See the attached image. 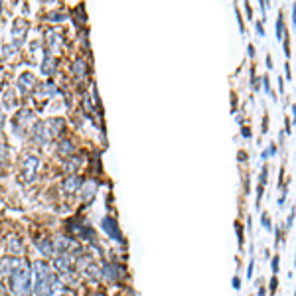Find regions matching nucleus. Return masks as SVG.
I'll return each mask as SVG.
<instances>
[{"label":"nucleus","instance_id":"f257e3e1","mask_svg":"<svg viewBox=\"0 0 296 296\" xmlns=\"http://www.w3.org/2000/svg\"><path fill=\"white\" fill-rule=\"evenodd\" d=\"M8 284H10V292L14 296H32V288H34V269L32 263L26 257H22L18 265L14 267V271L8 277Z\"/></svg>","mask_w":296,"mask_h":296},{"label":"nucleus","instance_id":"f03ea898","mask_svg":"<svg viewBox=\"0 0 296 296\" xmlns=\"http://www.w3.org/2000/svg\"><path fill=\"white\" fill-rule=\"evenodd\" d=\"M32 269H34V288H32V294L34 296H50L52 288H54V282L57 278L56 271L52 269V265L48 261H34Z\"/></svg>","mask_w":296,"mask_h":296},{"label":"nucleus","instance_id":"7ed1b4c3","mask_svg":"<svg viewBox=\"0 0 296 296\" xmlns=\"http://www.w3.org/2000/svg\"><path fill=\"white\" fill-rule=\"evenodd\" d=\"M52 259H54L52 269L56 271V275H57L63 282L75 278V273H77V271H75V257L69 255V253H56Z\"/></svg>","mask_w":296,"mask_h":296},{"label":"nucleus","instance_id":"20e7f679","mask_svg":"<svg viewBox=\"0 0 296 296\" xmlns=\"http://www.w3.org/2000/svg\"><path fill=\"white\" fill-rule=\"evenodd\" d=\"M125 277H127V271L117 261H105L101 265V280L107 284H119L121 280H125Z\"/></svg>","mask_w":296,"mask_h":296},{"label":"nucleus","instance_id":"39448f33","mask_svg":"<svg viewBox=\"0 0 296 296\" xmlns=\"http://www.w3.org/2000/svg\"><path fill=\"white\" fill-rule=\"evenodd\" d=\"M32 121H34V117H32L30 111H20V113H16V117H14V132L24 136L26 132L32 130Z\"/></svg>","mask_w":296,"mask_h":296},{"label":"nucleus","instance_id":"423d86ee","mask_svg":"<svg viewBox=\"0 0 296 296\" xmlns=\"http://www.w3.org/2000/svg\"><path fill=\"white\" fill-rule=\"evenodd\" d=\"M30 134H32V140L36 142V144H48L52 138H54V134H52V130L48 129V125L46 123H36L34 125V129L30 130Z\"/></svg>","mask_w":296,"mask_h":296},{"label":"nucleus","instance_id":"0eeeda50","mask_svg":"<svg viewBox=\"0 0 296 296\" xmlns=\"http://www.w3.org/2000/svg\"><path fill=\"white\" fill-rule=\"evenodd\" d=\"M103 229H105V233L113 239V241H117V243H123L125 239H123V233H121V229H119V223L113 219V217H105L103 219Z\"/></svg>","mask_w":296,"mask_h":296},{"label":"nucleus","instance_id":"6e6552de","mask_svg":"<svg viewBox=\"0 0 296 296\" xmlns=\"http://www.w3.org/2000/svg\"><path fill=\"white\" fill-rule=\"evenodd\" d=\"M34 245H36V249L40 251V255H42L44 259H52V257L56 255L54 239H50V237H36V239H34Z\"/></svg>","mask_w":296,"mask_h":296},{"label":"nucleus","instance_id":"1a4fd4ad","mask_svg":"<svg viewBox=\"0 0 296 296\" xmlns=\"http://www.w3.org/2000/svg\"><path fill=\"white\" fill-rule=\"evenodd\" d=\"M24 243L18 235H10L6 239V257H24Z\"/></svg>","mask_w":296,"mask_h":296},{"label":"nucleus","instance_id":"9d476101","mask_svg":"<svg viewBox=\"0 0 296 296\" xmlns=\"http://www.w3.org/2000/svg\"><path fill=\"white\" fill-rule=\"evenodd\" d=\"M38 168H40V160L36 156H26L24 162H22V174L26 180L34 178L36 174H38Z\"/></svg>","mask_w":296,"mask_h":296},{"label":"nucleus","instance_id":"9b49d317","mask_svg":"<svg viewBox=\"0 0 296 296\" xmlns=\"http://www.w3.org/2000/svg\"><path fill=\"white\" fill-rule=\"evenodd\" d=\"M97 190V182H93V180H87L85 184H81V188H79V198L87 204V202H91L93 198H95V192Z\"/></svg>","mask_w":296,"mask_h":296},{"label":"nucleus","instance_id":"f8f14e48","mask_svg":"<svg viewBox=\"0 0 296 296\" xmlns=\"http://www.w3.org/2000/svg\"><path fill=\"white\" fill-rule=\"evenodd\" d=\"M79 188H81V178H79V176L71 174V176H67V178L63 180V190H65L67 194L79 192Z\"/></svg>","mask_w":296,"mask_h":296},{"label":"nucleus","instance_id":"ddd939ff","mask_svg":"<svg viewBox=\"0 0 296 296\" xmlns=\"http://www.w3.org/2000/svg\"><path fill=\"white\" fill-rule=\"evenodd\" d=\"M34 87H36V77L32 75V73H24V75H20V79H18V89H20L22 93H30Z\"/></svg>","mask_w":296,"mask_h":296},{"label":"nucleus","instance_id":"4468645a","mask_svg":"<svg viewBox=\"0 0 296 296\" xmlns=\"http://www.w3.org/2000/svg\"><path fill=\"white\" fill-rule=\"evenodd\" d=\"M57 93V87L52 83V81H46V83H42L40 87H38V97H42V99H50V97H54Z\"/></svg>","mask_w":296,"mask_h":296},{"label":"nucleus","instance_id":"2eb2a0df","mask_svg":"<svg viewBox=\"0 0 296 296\" xmlns=\"http://www.w3.org/2000/svg\"><path fill=\"white\" fill-rule=\"evenodd\" d=\"M87 63L83 61V59H77L75 63H73V75H75V79H79V81H83L85 77H87Z\"/></svg>","mask_w":296,"mask_h":296},{"label":"nucleus","instance_id":"dca6fc26","mask_svg":"<svg viewBox=\"0 0 296 296\" xmlns=\"http://www.w3.org/2000/svg\"><path fill=\"white\" fill-rule=\"evenodd\" d=\"M26 38V22H18V26H14V42L16 46H20Z\"/></svg>","mask_w":296,"mask_h":296},{"label":"nucleus","instance_id":"f3484780","mask_svg":"<svg viewBox=\"0 0 296 296\" xmlns=\"http://www.w3.org/2000/svg\"><path fill=\"white\" fill-rule=\"evenodd\" d=\"M275 30H277V40H278V42H282L284 32H286V28H284V14H282V12H278V18H277Z\"/></svg>","mask_w":296,"mask_h":296},{"label":"nucleus","instance_id":"a211bd4d","mask_svg":"<svg viewBox=\"0 0 296 296\" xmlns=\"http://www.w3.org/2000/svg\"><path fill=\"white\" fill-rule=\"evenodd\" d=\"M42 71L46 73V75H52V73L56 71V59H54V56H52V54H48V56H46L44 65H42Z\"/></svg>","mask_w":296,"mask_h":296},{"label":"nucleus","instance_id":"6ab92c4d","mask_svg":"<svg viewBox=\"0 0 296 296\" xmlns=\"http://www.w3.org/2000/svg\"><path fill=\"white\" fill-rule=\"evenodd\" d=\"M48 42H50V50L54 52H59V46H61V38L56 34V32H50L48 34Z\"/></svg>","mask_w":296,"mask_h":296},{"label":"nucleus","instance_id":"aec40b11","mask_svg":"<svg viewBox=\"0 0 296 296\" xmlns=\"http://www.w3.org/2000/svg\"><path fill=\"white\" fill-rule=\"evenodd\" d=\"M261 85H263V89H265V93L273 99V101H277L278 97H277V93L273 91V87H271V79H269V75H265V77H261Z\"/></svg>","mask_w":296,"mask_h":296},{"label":"nucleus","instance_id":"412c9836","mask_svg":"<svg viewBox=\"0 0 296 296\" xmlns=\"http://www.w3.org/2000/svg\"><path fill=\"white\" fill-rule=\"evenodd\" d=\"M59 152H61L63 156H69V154L75 152V146H73L69 140H61V142H59Z\"/></svg>","mask_w":296,"mask_h":296},{"label":"nucleus","instance_id":"4be33fe9","mask_svg":"<svg viewBox=\"0 0 296 296\" xmlns=\"http://www.w3.org/2000/svg\"><path fill=\"white\" fill-rule=\"evenodd\" d=\"M277 150H278L277 144H275V142H269L267 150H263V152H261V160H267L269 156H275V154H277Z\"/></svg>","mask_w":296,"mask_h":296},{"label":"nucleus","instance_id":"5701e85b","mask_svg":"<svg viewBox=\"0 0 296 296\" xmlns=\"http://www.w3.org/2000/svg\"><path fill=\"white\" fill-rule=\"evenodd\" d=\"M261 223H263V229L273 231V221H271V215H269L267 211H263V213H261Z\"/></svg>","mask_w":296,"mask_h":296},{"label":"nucleus","instance_id":"b1692460","mask_svg":"<svg viewBox=\"0 0 296 296\" xmlns=\"http://www.w3.org/2000/svg\"><path fill=\"white\" fill-rule=\"evenodd\" d=\"M271 271H273V275H278V271H280V255H273V259H271Z\"/></svg>","mask_w":296,"mask_h":296},{"label":"nucleus","instance_id":"393cba45","mask_svg":"<svg viewBox=\"0 0 296 296\" xmlns=\"http://www.w3.org/2000/svg\"><path fill=\"white\" fill-rule=\"evenodd\" d=\"M282 50H284V56L290 57V36L284 32V38H282Z\"/></svg>","mask_w":296,"mask_h":296},{"label":"nucleus","instance_id":"a878e982","mask_svg":"<svg viewBox=\"0 0 296 296\" xmlns=\"http://www.w3.org/2000/svg\"><path fill=\"white\" fill-rule=\"evenodd\" d=\"M294 217H296V207H292V209H290V213H288V217H286V225H284V229H286V231L292 227Z\"/></svg>","mask_w":296,"mask_h":296},{"label":"nucleus","instance_id":"bb28decb","mask_svg":"<svg viewBox=\"0 0 296 296\" xmlns=\"http://www.w3.org/2000/svg\"><path fill=\"white\" fill-rule=\"evenodd\" d=\"M277 286H278V278H277V275H273V278H271V282H269V294H271V296L277 294Z\"/></svg>","mask_w":296,"mask_h":296},{"label":"nucleus","instance_id":"cd10ccee","mask_svg":"<svg viewBox=\"0 0 296 296\" xmlns=\"http://www.w3.org/2000/svg\"><path fill=\"white\" fill-rule=\"evenodd\" d=\"M235 233H237V237H239V247H243V245H245V239H243V225L239 223V221L235 223Z\"/></svg>","mask_w":296,"mask_h":296},{"label":"nucleus","instance_id":"c85d7f7f","mask_svg":"<svg viewBox=\"0 0 296 296\" xmlns=\"http://www.w3.org/2000/svg\"><path fill=\"white\" fill-rule=\"evenodd\" d=\"M275 247H280V243H282V227L280 225H277L275 227Z\"/></svg>","mask_w":296,"mask_h":296},{"label":"nucleus","instance_id":"c756f323","mask_svg":"<svg viewBox=\"0 0 296 296\" xmlns=\"http://www.w3.org/2000/svg\"><path fill=\"white\" fill-rule=\"evenodd\" d=\"M253 26H255V30H257L259 36H265V28H263V22H261V20H253Z\"/></svg>","mask_w":296,"mask_h":296},{"label":"nucleus","instance_id":"7c9ffc66","mask_svg":"<svg viewBox=\"0 0 296 296\" xmlns=\"http://www.w3.org/2000/svg\"><path fill=\"white\" fill-rule=\"evenodd\" d=\"M259 8H261V14H263V18H261V22H263V20H267V0H259Z\"/></svg>","mask_w":296,"mask_h":296},{"label":"nucleus","instance_id":"2f4dec72","mask_svg":"<svg viewBox=\"0 0 296 296\" xmlns=\"http://www.w3.org/2000/svg\"><path fill=\"white\" fill-rule=\"evenodd\" d=\"M253 271H255V257H251V261H249V271H247V278L249 280L253 278Z\"/></svg>","mask_w":296,"mask_h":296},{"label":"nucleus","instance_id":"473e14b6","mask_svg":"<svg viewBox=\"0 0 296 296\" xmlns=\"http://www.w3.org/2000/svg\"><path fill=\"white\" fill-rule=\"evenodd\" d=\"M235 14H237V22H239V28H241V32L245 34V22H243V18H241V12H239V8L235 6Z\"/></svg>","mask_w":296,"mask_h":296},{"label":"nucleus","instance_id":"72a5a7b5","mask_svg":"<svg viewBox=\"0 0 296 296\" xmlns=\"http://www.w3.org/2000/svg\"><path fill=\"white\" fill-rule=\"evenodd\" d=\"M277 81H278V93H280V95H284V77H282V75H278V79H277Z\"/></svg>","mask_w":296,"mask_h":296},{"label":"nucleus","instance_id":"f704fd0d","mask_svg":"<svg viewBox=\"0 0 296 296\" xmlns=\"http://www.w3.org/2000/svg\"><path fill=\"white\" fill-rule=\"evenodd\" d=\"M290 127H292L290 119H288V117H284V132H286V134H290V132H292V129H290Z\"/></svg>","mask_w":296,"mask_h":296},{"label":"nucleus","instance_id":"c9c22d12","mask_svg":"<svg viewBox=\"0 0 296 296\" xmlns=\"http://www.w3.org/2000/svg\"><path fill=\"white\" fill-rule=\"evenodd\" d=\"M284 202H286V188H284V190H280V198H278V207H282V205H284Z\"/></svg>","mask_w":296,"mask_h":296},{"label":"nucleus","instance_id":"e433bc0d","mask_svg":"<svg viewBox=\"0 0 296 296\" xmlns=\"http://www.w3.org/2000/svg\"><path fill=\"white\" fill-rule=\"evenodd\" d=\"M284 75H286V81H290V77H292V73H290V63H288V61L284 63Z\"/></svg>","mask_w":296,"mask_h":296},{"label":"nucleus","instance_id":"4c0bfd02","mask_svg":"<svg viewBox=\"0 0 296 296\" xmlns=\"http://www.w3.org/2000/svg\"><path fill=\"white\" fill-rule=\"evenodd\" d=\"M245 12H247V18L253 22V8H251V4H249V2H245Z\"/></svg>","mask_w":296,"mask_h":296},{"label":"nucleus","instance_id":"58836bf2","mask_svg":"<svg viewBox=\"0 0 296 296\" xmlns=\"http://www.w3.org/2000/svg\"><path fill=\"white\" fill-rule=\"evenodd\" d=\"M4 121H6V115H4V107L0 105V127L4 125Z\"/></svg>","mask_w":296,"mask_h":296},{"label":"nucleus","instance_id":"ea45409f","mask_svg":"<svg viewBox=\"0 0 296 296\" xmlns=\"http://www.w3.org/2000/svg\"><path fill=\"white\" fill-rule=\"evenodd\" d=\"M247 50H249V57H253V59H255V56H257L255 46H253V44H249V46H247Z\"/></svg>","mask_w":296,"mask_h":296},{"label":"nucleus","instance_id":"a19ab883","mask_svg":"<svg viewBox=\"0 0 296 296\" xmlns=\"http://www.w3.org/2000/svg\"><path fill=\"white\" fill-rule=\"evenodd\" d=\"M233 288H235V290H241V278H239V277H233Z\"/></svg>","mask_w":296,"mask_h":296},{"label":"nucleus","instance_id":"79ce46f5","mask_svg":"<svg viewBox=\"0 0 296 296\" xmlns=\"http://www.w3.org/2000/svg\"><path fill=\"white\" fill-rule=\"evenodd\" d=\"M290 111H292V125H296V105H290Z\"/></svg>","mask_w":296,"mask_h":296},{"label":"nucleus","instance_id":"37998d69","mask_svg":"<svg viewBox=\"0 0 296 296\" xmlns=\"http://www.w3.org/2000/svg\"><path fill=\"white\" fill-rule=\"evenodd\" d=\"M241 134H243L245 138H251V130H249V127H243V129H241Z\"/></svg>","mask_w":296,"mask_h":296},{"label":"nucleus","instance_id":"c03bdc74","mask_svg":"<svg viewBox=\"0 0 296 296\" xmlns=\"http://www.w3.org/2000/svg\"><path fill=\"white\" fill-rule=\"evenodd\" d=\"M267 67H269V69L275 67V65H273V56H271V54H267Z\"/></svg>","mask_w":296,"mask_h":296},{"label":"nucleus","instance_id":"a18cd8bd","mask_svg":"<svg viewBox=\"0 0 296 296\" xmlns=\"http://www.w3.org/2000/svg\"><path fill=\"white\" fill-rule=\"evenodd\" d=\"M259 296H267V286H259Z\"/></svg>","mask_w":296,"mask_h":296},{"label":"nucleus","instance_id":"49530a36","mask_svg":"<svg viewBox=\"0 0 296 296\" xmlns=\"http://www.w3.org/2000/svg\"><path fill=\"white\" fill-rule=\"evenodd\" d=\"M50 20H54V22H59V20H61V14H50Z\"/></svg>","mask_w":296,"mask_h":296},{"label":"nucleus","instance_id":"de8ad7c7","mask_svg":"<svg viewBox=\"0 0 296 296\" xmlns=\"http://www.w3.org/2000/svg\"><path fill=\"white\" fill-rule=\"evenodd\" d=\"M267 123H269V117L265 115V117H263V134L267 132Z\"/></svg>","mask_w":296,"mask_h":296},{"label":"nucleus","instance_id":"09e8293b","mask_svg":"<svg viewBox=\"0 0 296 296\" xmlns=\"http://www.w3.org/2000/svg\"><path fill=\"white\" fill-rule=\"evenodd\" d=\"M89 296H107V294H105L103 290H93V292H91Z\"/></svg>","mask_w":296,"mask_h":296},{"label":"nucleus","instance_id":"8fccbe9b","mask_svg":"<svg viewBox=\"0 0 296 296\" xmlns=\"http://www.w3.org/2000/svg\"><path fill=\"white\" fill-rule=\"evenodd\" d=\"M294 269H296V255H294Z\"/></svg>","mask_w":296,"mask_h":296},{"label":"nucleus","instance_id":"3c124183","mask_svg":"<svg viewBox=\"0 0 296 296\" xmlns=\"http://www.w3.org/2000/svg\"><path fill=\"white\" fill-rule=\"evenodd\" d=\"M294 296H296V292H294Z\"/></svg>","mask_w":296,"mask_h":296}]
</instances>
